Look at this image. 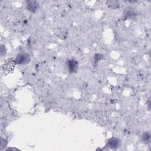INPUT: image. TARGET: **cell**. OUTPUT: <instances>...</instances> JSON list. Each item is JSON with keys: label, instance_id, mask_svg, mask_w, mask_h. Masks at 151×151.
I'll return each mask as SVG.
<instances>
[{"label": "cell", "instance_id": "4", "mask_svg": "<svg viewBox=\"0 0 151 151\" xmlns=\"http://www.w3.org/2000/svg\"><path fill=\"white\" fill-rule=\"evenodd\" d=\"M67 67L68 68V71L70 73H74L78 70V62L74 59L68 60L67 61Z\"/></svg>", "mask_w": 151, "mask_h": 151}, {"label": "cell", "instance_id": "7", "mask_svg": "<svg viewBox=\"0 0 151 151\" xmlns=\"http://www.w3.org/2000/svg\"><path fill=\"white\" fill-rule=\"evenodd\" d=\"M107 6L112 9H116L119 7L120 2L118 1H107Z\"/></svg>", "mask_w": 151, "mask_h": 151}, {"label": "cell", "instance_id": "8", "mask_svg": "<svg viewBox=\"0 0 151 151\" xmlns=\"http://www.w3.org/2000/svg\"><path fill=\"white\" fill-rule=\"evenodd\" d=\"M104 58V55L101 54H96L94 56V63H98L99 61H100L101 60H102Z\"/></svg>", "mask_w": 151, "mask_h": 151}, {"label": "cell", "instance_id": "6", "mask_svg": "<svg viewBox=\"0 0 151 151\" xmlns=\"http://www.w3.org/2000/svg\"><path fill=\"white\" fill-rule=\"evenodd\" d=\"M150 137H151L150 133L149 132H146L142 134L141 139L143 143H149L150 142Z\"/></svg>", "mask_w": 151, "mask_h": 151}, {"label": "cell", "instance_id": "1", "mask_svg": "<svg viewBox=\"0 0 151 151\" xmlns=\"http://www.w3.org/2000/svg\"><path fill=\"white\" fill-rule=\"evenodd\" d=\"M30 56L27 52H22L18 54L15 58V62L18 64L25 65L29 63Z\"/></svg>", "mask_w": 151, "mask_h": 151}, {"label": "cell", "instance_id": "2", "mask_svg": "<svg viewBox=\"0 0 151 151\" xmlns=\"http://www.w3.org/2000/svg\"><path fill=\"white\" fill-rule=\"evenodd\" d=\"M136 16H137V12L136 10L131 6L127 7L124 10L123 13V18L124 19H132L135 18Z\"/></svg>", "mask_w": 151, "mask_h": 151}, {"label": "cell", "instance_id": "3", "mask_svg": "<svg viewBox=\"0 0 151 151\" xmlns=\"http://www.w3.org/2000/svg\"><path fill=\"white\" fill-rule=\"evenodd\" d=\"M122 142L119 138L113 137L108 140L107 146L111 149H117L120 146Z\"/></svg>", "mask_w": 151, "mask_h": 151}, {"label": "cell", "instance_id": "5", "mask_svg": "<svg viewBox=\"0 0 151 151\" xmlns=\"http://www.w3.org/2000/svg\"><path fill=\"white\" fill-rule=\"evenodd\" d=\"M26 6L28 11L32 13H35L37 11L39 8V4L35 1H26Z\"/></svg>", "mask_w": 151, "mask_h": 151}]
</instances>
